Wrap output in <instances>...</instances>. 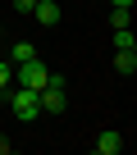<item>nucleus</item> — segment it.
Here are the masks:
<instances>
[{
  "label": "nucleus",
  "mask_w": 137,
  "mask_h": 155,
  "mask_svg": "<svg viewBox=\"0 0 137 155\" xmlns=\"http://www.w3.org/2000/svg\"><path fill=\"white\" fill-rule=\"evenodd\" d=\"M9 150H14V141H9L5 132H0V155H9Z\"/></svg>",
  "instance_id": "obj_11"
},
{
  "label": "nucleus",
  "mask_w": 137,
  "mask_h": 155,
  "mask_svg": "<svg viewBox=\"0 0 137 155\" xmlns=\"http://www.w3.org/2000/svg\"><path fill=\"white\" fill-rule=\"evenodd\" d=\"M37 101H41V114H64L68 96H64V78H59V73H50V82L37 91Z\"/></svg>",
  "instance_id": "obj_3"
},
{
  "label": "nucleus",
  "mask_w": 137,
  "mask_h": 155,
  "mask_svg": "<svg viewBox=\"0 0 137 155\" xmlns=\"http://www.w3.org/2000/svg\"><path fill=\"white\" fill-rule=\"evenodd\" d=\"M110 5H123V9H132V0H110Z\"/></svg>",
  "instance_id": "obj_13"
},
{
  "label": "nucleus",
  "mask_w": 137,
  "mask_h": 155,
  "mask_svg": "<svg viewBox=\"0 0 137 155\" xmlns=\"http://www.w3.org/2000/svg\"><path fill=\"white\" fill-rule=\"evenodd\" d=\"M5 101H9V110H14L23 123H32V119L41 114V101H37V91H32V87H18V82H14V87L5 91Z\"/></svg>",
  "instance_id": "obj_1"
},
{
  "label": "nucleus",
  "mask_w": 137,
  "mask_h": 155,
  "mask_svg": "<svg viewBox=\"0 0 137 155\" xmlns=\"http://www.w3.org/2000/svg\"><path fill=\"white\" fill-rule=\"evenodd\" d=\"M110 28H132V9L114 5V9H110Z\"/></svg>",
  "instance_id": "obj_9"
},
{
  "label": "nucleus",
  "mask_w": 137,
  "mask_h": 155,
  "mask_svg": "<svg viewBox=\"0 0 137 155\" xmlns=\"http://www.w3.org/2000/svg\"><path fill=\"white\" fill-rule=\"evenodd\" d=\"M114 50H137V32L132 28H114Z\"/></svg>",
  "instance_id": "obj_6"
},
{
  "label": "nucleus",
  "mask_w": 137,
  "mask_h": 155,
  "mask_svg": "<svg viewBox=\"0 0 137 155\" xmlns=\"http://www.w3.org/2000/svg\"><path fill=\"white\" fill-rule=\"evenodd\" d=\"M14 5H18V14H32V5H37V0H14Z\"/></svg>",
  "instance_id": "obj_12"
},
{
  "label": "nucleus",
  "mask_w": 137,
  "mask_h": 155,
  "mask_svg": "<svg viewBox=\"0 0 137 155\" xmlns=\"http://www.w3.org/2000/svg\"><path fill=\"white\" fill-rule=\"evenodd\" d=\"M114 68L119 73H137V50H114Z\"/></svg>",
  "instance_id": "obj_8"
},
{
  "label": "nucleus",
  "mask_w": 137,
  "mask_h": 155,
  "mask_svg": "<svg viewBox=\"0 0 137 155\" xmlns=\"http://www.w3.org/2000/svg\"><path fill=\"white\" fill-rule=\"evenodd\" d=\"M0 87H14V64L0 59Z\"/></svg>",
  "instance_id": "obj_10"
},
{
  "label": "nucleus",
  "mask_w": 137,
  "mask_h": 155,
  "mask_svg": "<svg viewBox=\"0 0 137 155\" xmlns=\"http://www.w3.org/2000/svg\"><path fill=\"white\" fill-rule=\"evenodd\" d=\"M32 55H37V46H28V41H14L9 46V64H28Z\"/></svg>",
  "instance_id": "obj_7"
},
{
  "label": "nucleus",
  "mask_w": 137,
  "mask_h": 155,
  "mask_svg": "<svg viewBox=\"0 0 137 155\" xmlns=\"http://www.w3.org/2000/svg\"><path fill=\"white\" fill-rule=\"evenodd\" d=\"M50 73H55V68H50V64H41V59L32 55L28 64H14V82H18V87H32V91H41V87L50 82Z\"/></svg>",
  "instance_id": "obj_2"
},
{
  "label": "nucleus",
  "mask_w": 137,
  "mask_h": 155,
  "mask_svg": "<svg viewBox=\"0 0 137 155\" xmlns=\"http://www.w3.org/2000/svg\"><path fill=\"white\" fill-rule=\"evenodd\" d=\"M5 91H9V87H0V101H5Z\"/></svg>",
  "instance_id": "obj_14"
},
{
  "label": "nucleus",
  "mask_w": 137,
  "mask_h": 155,
  "mask_svg": "<svg viewBox=\"0 0 137 155\" xmlns=\"http://www.w3.org/2000/svg\"><path fill=\"white\" fill-rule=\"evenodd\" d=\"M32 14H37V23H41V28H55V23H59V5H55V0H37Z\"/></svg>",
  "instance_id": "obj_5"
},
{
  "label": "nucleus",
  "mask_w": 137,
  "mask_h": 155,
  "mask_svg": "<svg viewBox=\"0 0 137 155\" xmlns=\"http://www.w3.org/2000/svg\"><path fill=\"white\" fill-rule=\"evenodd\" d=\"M123 146H128V137H123L119 128H105V132H96V141H92L96 155H119Z\"/></svg>",
  "instance_id": "obj_4"
}]
</instances>
